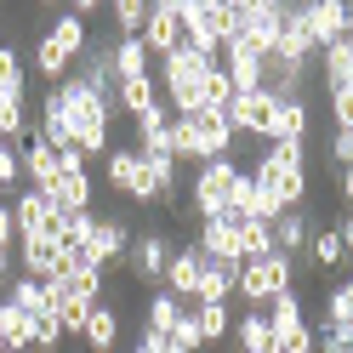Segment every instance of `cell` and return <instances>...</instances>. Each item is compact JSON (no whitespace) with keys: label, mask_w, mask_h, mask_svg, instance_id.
<instances>
[{"label":"cell","mask_w":353,"mask_h":353,"mask_svg":"<svg viewBox=\"0 0 353 353\" xmlns=\"http://www.w3.org/2000/svg\"><path fill=\"white\" fill-rule=\"evenodd\" d=\"M103 183L120 194L131 205H176V194H183V165L176 160H154V154H137L131 143H114L103 160Z\"/></svg>","instance_id":"1"},{"label":"cell","mask_w":353,"mask_h":353,"mask_svg":"<svg viewBox=\"0 0 353 353\" xmlns=\"http://www.w3.org/2000/svg\"><path fill=\"white\" fill-rule=\"evenodd\" d=\"M46 97L57 103V114L69 120L74 154H85V160H92V154H108V148H114V103H108V97H97L80 74H69L63 85H52Z\"/></svg>","instance_id":"2"},{"label":"cell","mask_w":353,"mask_h":353,"mask_svg":"<svg viewBox=\"0 0 353 353\" xmlns=\"http://www.w3.org/2000/svg\"><path fill=\"white\" fill-rule=\"evenodd\" d=\"M251 183L262 194H274L285 211L307 205V143H268L251 165Z\"/></svg>","instance_id":"3"},{"label":"cell","mask_w":353,"mask_h":353,"mask_svg":"<svg viewBox=\"0 0 353 353\" xmlns=\"http://www.w3.org/2000/svg\"><path fill=\"white\" fill-rule=\"evenodd\" d=\"M239 131L228 125V114H211V108H194V114H171V154L176 165L194 160V165H211V160H228Z\"/></svg>","instance_id":"4"},{"label":"cell","mask_w":353,"mask_h":353,"mask_svg":"<svg viewBox=\"0 0 353 353\" xmlns=\"http://www.w3.org/2000/svg\"><path fill=\"white\" fill-rule=\"evenodd\" d=\"M85 46H92V34H85V17H80V12L57 17V23L40 34V46H34V74L46 80V92L74 74V63H80V52H85Z\"/></svg>","instance_id":"5"},{"label":"cell","mask_w":353,"mask_h":353,"mask_svg":"<svg viewBox=\"0 0 353 353\" xmlns=\"http://www.w3.org/2000/svg\"><path fill=\"white\" fill-rule=\"evenodd\" d=\"M216 69V57H205V52H194V46H176L171 57H160V97H165V108L171 114H194L200 108V85H205V74Z\"/></svg>","instance_id":"6"},{"label":"cell","mask_w":353,"mask_h":353,"mask_svg":"<svg viewBox=\"0 0 353 353\" xmlns=\"http://www.w3.org/2000/svg\"><path fill=\"white\" fill-rule=\"evenodd\" d=\"M234 34V0H183V46L223 57Z\"/></svg>","instance_id":"7"},{"label":"cell","mask_w":353,"mask_h":353,"mask_svg":"<svg viewBox=\"0 0 353 353\" xmlns=\"http://www.w3.org/2000/svg\"><path fill=\"white\" fill-rule=\"evenodd\" d=\"M239 183H245V165H239L234 154L194 171V183H188V205L200 211V223H211V216H223V211H228V200H234V188H239Z\"/></svg>","instance_id":"8"},{"label":"cell","mask_w":353,"mask_h":353,"mask_svg":"<svg viewBox=\"0 0 353 353\" xmlns=\"http://www.w3.org/2000/svg\"><path fill=\"white\" fill-rule=\"evenodd\" d=\"M171 234L165 228H143V234H131V251H125V279L131 285H160L165 279V262H171Z\"/></svg>","instance_id":"9"},{"label":"cell","mask_w":353,"mask_h":353,"mask_svg":"<svg viewBox=\"0 0 353 353\" xmlns=\"http://www.w3.org/2000/svg\"><path fill=\"white\" fill-rule=\"evenodd\" d=\"M143 46L160 63L183 46V0H148V23H143Z\"/></svg>","instance_id":"10"},{"label":"cell","mask_w":353,"mask_h":353,"mask_svg":"<svg viewBox=\"0 0 353 353\" xmlns=\"http://www.w3.org/2000/svg\"><path fill=\"white\" fill-rule=\"evenodd\" d=\"M302 23L307 34H314V46H336V40L353 34V6L347 0H302Z\"/></svg>","instance_id":"11"},{"label":"cell","mask_w":353,"mask_h":353,"mask_svg":"<svg viewBox=\"0 0 353 353\" xmlns=\"http://www.w3.org/2000/svg\"><path fill=\"white\" fill-rule=\"evenodd\" d=\"M12 216H17V239H57V205L46 200L40 188H23L12 200Z\"/></svg>","instance_id":"12"},{"label":"cell","mask_w":353,"mask_h":353,"mask_svg":"<svg viewBox=\"0 0 353 353\" xmlns=\"http://www.w3.org/2000/svg\"><path fill=\"white\" fill-rule=\"evenodd\" d=\"M200 274H205V256H200V245H176L171 251V262H165V291L183 302V307H194V291H200Z\"/></svg>","instance_id":"13"},{"label":"cell","mask_w":353,"mask_h":353,"mask_svg":"<svg viewBox=\"0 0 353 353\" xmlns=\"http://www.w3.org/2000/svg\"><path fill=\"white\" fill-rule=\"evenodd\" d=\"M131 234L137 228H131L125 216H97L92 223V262L97 268H120L125 251H131Z\"/></svg>","instance_id":"14"},{"label":"cell","mask_w":353,"mask_h":353,"mask_svg":"<svg viewBox=\"0 0 353 353\" xmlns=\"http://www.w3.org/2000/svg\"><path fill=\"white\" fill-rule=\"evenodd\" d=\"M46 200L57 205V216L92 211V200H97V183H92V171H85V165H63V176L52 183V194H46Z\"/></svg>","instance_id":"15"},{"label":"cell","mask_w":353,"mask_h":353,"mask_svg":"<svg viewBox=\"0 0 353 353\" xmlns=\"http://www.w3.org/2000/svg\"><path fill=\"white\" fill-rule=\"evenodd\" d=\"M12 256H17V274H29V279H40V285L63 279L57 239H17V245H12Z\"/></svg>","instance_id":"16"},{"label":"cell","mask_w":353,"mask_h":353,"mask_svg":"<svg viewBox=\"0 0 353 353\" xmlns=\"http://www.w3.org/2000/svg\"><path fill=\"white\" fill-rule=\"evenodd\" d=\"M314 131V114H307V97H279L274 103V120H268V143H307Z\"/></svg>","instance_id":"17"},{"label":"cell","mask_w":353,"mask_h":353,"mask_svg":"<svg viewBox=\"0 0 353 353\" xmlns=\"http://www.w3.org/2000/svg\"><path fill=\"white\" fill-rule=\"evenodd\" d=\"M17 165H23V176H29V188H40V194H52V183L63 176V154H57V148H46L40 137H29L23 148H17Z\"/></svg>","instance_id":"18"},{"label":"cell","mask_w":353,"mask_h":353,"mask_svg":"<svg viewBox=\"0 0 353 353\" xmlns=\"http://www.w3.org/2000/svg\"><path fill=\"white\" fill-rule=\"evenodd\" d=\"M274 92H251V97H234L228 103V125L234 131H251V137H268V120H274Z\"/></svg>","instance_id":"19"},{"label":"cell","mask_w":353,"mask_h":353,"mask_svg":"<svg viewBox=\"0 0 353 353\" xmlns=\"http://www.w3.org/2000/svg\"><path fill=\"white\" fill-rule=\"evenodd\" d=\"M319 74H325V97H353V40L319 52Z\"/></svg>","instance_id":"20"},{"label":"cell","mask_w":353,"mask_h":353,"mask_svg":"<svg viewBox=\"0 0 353 353\" xmlns=\"http://www.w3.org/2000/svg\"><path fill=\"white\" fill-rule=\"evenodd\" d=\"M194 245H200V256H211V262H234V268H239V228L228 223V216H211V223H200Z\"/></svg>","instance_id":"21"},{"label":"cell","mask_w":353,"mask_h":353,"mask_svg":"<svg viewBox=\"0 0 353 353\" xmlns=\"http://www.w3.org/2000/svg\"><path fill=\"white\" fill-rule=\"evenodd\" d=\"M80 342H85V353H114V347H120V307L108 302V296L92 307V319H85Z\"/></svg>","instance_id":"22"},{"label":"cell","mask_w":353,"mask_h":353,"mask_svg":"<svg viewBox=\"0 0 353 353\" xmlns=\"http://www.w3.org/2000/svg\"><path fill=\"white\" fill-rule=\"evenodd\" d=\"M154 103H160V80H154V74H137V80H120L114 85V114L137 120V114H148Z\"/></svg>","instance_id":"23"},{"label":"cell","mask_w":353,"mask_h":353,"mask_svg":"<svg viewBox=\"0 0 353 353\" xmlns=\"http://www.w3.org/2000/svg\"><path fill=\"white\" fill-rule=\"evenodd\" d=\"M0 103H29V63L12 40L0 46Z\"/></svg>","instance_id":"24"},{"label":"cell","mask_w":353,"mask_h":353,"mask_svg":"<svg viewBox=\"0 0 353 353\" xmlns=\"http://www.w3.org/2000/svg\"><path fill=\"white\" fill-rule=\"evenodd\" d=\"M307 239H314V216H307V211H285L279 223H274V251H285V256L302 262Z\"/></svg>","instance_id":"25"},{"label":"cell","mask_w":353,"mask_h":353,"mask_svg":"<svg viewBox=\"0 0 353 353\" xmlns=\"http://www.w3.org/2000/svg\"><path fill=\"white\" fill-rule=\"evenodd\" d=\"M188 314H194V330H200V353L228 342V330H234V319H228V302H200V307H188Z\"/></svg>","instance_id":"26"},{"label":"cell","mask_w":353,"mask_h":353,"mask_svg":"<svg viewBox=\"0 0 353 353\" xmlns=\"http://www.w3.org/2000/svg\"><path fill=\"white\" fill-rule=\"evenodd\" d=\"M228 336L239 342V353H274V325H268V314H256V307H245V314L234 319Z\"/></svg>","instance_id":"27"},{"label":"cell","mask_w":353,"mask_h":353,"mask_svg":"<svg viewBox=\"0 0 353 353\" xmlns=\"http://www.w3.org/2000/svg\"><path fill=\"white\" fill-rule=\"evenodd\" d=\"M176 319H183V302H176L171 291H154L148 307H143V325H137V330H148V336H171Z\"/></svg>","instance_id":"28"},{"label":"cell","mask_w":353,"mask_h":353,"mask_svg":"<svg viewBox=\"0 0 353 353\" xmlns=\"http://www.w3.org/2000/svg\"><path fill=\"white\" fill-rule=\"evenodd\" d=\"M234 296L245 302V307H268L274 302V291H268V274H262V262H239V274H234Z\"/></svg>","instance_id":"29"},{"label":"cell","mask_w":353,"mask_h":353,"mask_svg":"<svg viewBox=\"0 0 353 353\" xmlns=\"http://www.w3.org/2000/svg\"><path fill=\"white\" fill-rule=\"evenodd\" d=\"M234 262H211L205 256V274H200V291H194V307H200V302H228L234 296Z\"/></svg>","instance_id":"30"},{"label":"cell","mask_w":353,"mask_h":353,"mask_svg":"<svg viewBox=\"0 0 353 353\" xmlns=\"http://www.w3.org/2000/svg\"><path fill=\"white\" fill-rule=\"evenodd\" d=\"M262 314H268V325H274V342L307 325V314H302V296H296V291H279V296H274L268 307H262Z\"/></svg>","instance_id":"31"},{"label":"cell","mask_w":353,"mask_h":353,"mask_svg":"<svg viewBox=\"0 0 353 353\" xmlns=\"http://www.w3.org/2000/svg\"><path fill=\"white\" fill-rule=\"evenodd\" d=\"M0 342H6V353H34V342H29V314L17 302H6L0 296Z\"/></svg>","instance_id":"32"},{"label":"cell","mask_w":353,"mask_h":353,"mask_svg":"<svg viewBox=\"0 0 353 353\" xmlns=\"http://www.w3.org/2000/svg\"><path fill=\"white\" fill-rule=\"evenodd\" d=\"M137 74H154V57L143 40H120L114 34V80H137Z\"/></svg>","instance_id":"33"},{"label":"cell","mask_w":353,"mask_h":353,"mask_svg":"<svg viewBox=\"0 0 353 353\" xmlns=\"http://www.w3.org/2000/svg\"><path fill=\"white\" fill-rule=\"evenodd\" d=\"M302 262H314L319 274H325V268H342V262H347V251H342V239H336V228H314V239H307V251H302Z\"/></svg>","instance_id":"34"},{"label":"cell","mask_w":353,"mask_h":353,"mask_svg":"<svg viewBox=\"0 0 353 353\" xmlns=\"http://www.w3.org/2000/svg\"><path fill=\"white\" fill-rule=\"evenodd\" d=\"M262 262V274H268V291H296V256H285V251H268V256H256Z\"/></svg>","instance_id":"35"},{"label":"cell","mask_w":353,"mask_h":353,"mask_svg":"<svg viewBox=\"0 0 353 353\" xmlns=\"http://www.w3.org/2000/svg\"><path fill=\"white\" fill-rule=\"evenodd\" d=\"M274 251V223H239V262H256Z\"/></svg>","instance_id":"36"},{"label":"cell","mask_w":353,"mask_h":353,"mask_svg":"<svg viewBox=\"0 0 353 353\" xmlns=\"http://www.w3.org/2000/svg\"><path fill=\"white\" fill-rule=\"evenodd\" d=\"M319 319H330V325H353V274L347 279H336L325 291V314Z\"/></svg>","instance_id":"37"},{"label":"cell","mask_w":353,"mask_h":353,"mask_svg":"<svg viewBox=\"0 0 353 353\" xmlns=\"http://www.w3.org/2000/svg\"><path fill=\"white\" fill-rule=\"evenodd\" d=\"M143 23H148L143 0H114V34L120 40H143Z\"/></svg>","instance_id":"38"},{"label":"cell","mask_w":353,"mask_h":353,"mask_svg":"<svg viewBox=\"0 0 353 353\" xmlns=\"http://www.w3.org/2000/svg\"><path fill=\"white\" fill-rule=\"evenodd\" d=\"M347 347H353V325L314 319V353H347Z\"/></svg>","instance_id":"39"},{"label":"cell","mask_w":353,"mask_h":353,"mask_svg":"<svg viewBox=\"0 0 353 353\" xmlns=\"http://www.w3.org/2000/svg\"><path fill=\"white\" fill-rule=\"evenodd\" d=\"M29 342H34V353H63V325L52 314H34L29 319Z\"/></svg>","instance_id":"40"},{"label":"cell","mask_w":353,"mask_h":353,"mask_svg":"<svg viewBox=\"0 0 353 353\" xmlns=\"http://www.w3.org/2000/svg\"><path fill=\"white\" fill-rule=\"evenodd\" d=\"M23 176V165H17V148L0 143V200H12V183Z\"/></svg>","instance_id":"41"},{"label":"cell","mask_w":353,"mask_h":353,"mask_svg":"<svg viewBox=\"0 0 353 353\" xmlns=\"http://www.w3.org/2000/svg\"><path fill=\"white\" fill-rule=\"evenodd\" d=\"M330 165H353V131H336V137H330Z\"/></svg>","instance_id":"42"},{"label":"cell","mask_w":353,"mask_h":353,"mask_svg":"<svg viewBox=\"0 0 353 353\" xmlns=\"http://www.w3.org/2000/svg\"><path fill=\"white\" fill-rule=\"evenodd\" d=\"M17 245V216H12V200H0V251Z\"/></svg>","instance_id":"43"},{"label":"cell","mask_w":353,"mask_h":353,"mask_svg":"<svg viewBox=\"0 0 353 353\" xmlns=\"http://www.w3.org/2000/svg\"><path fill=\"white\" fill-rule=\"evenodd\" d=\"M330 114H336V131H353V97H330Z\"/></svg>","instance_id":"44"},{"label":"cell","mask_w":353,"mask_h":353,"mask_svg":"<svg viewBox=\"0 0 353 353\" xmlns=\"http://www.w3.org/2000/svg\"><path fill=\"white\" fill-rule=\"evenodd\" d=\"M165 336H148V330H137V342H131V353H160Z\"/></svg>","instance_id":"45"},{"label":"cell","mask_w":353,"mask_h":353,"mask_svg":"<svg viewBox=\"0 0 353 353\" xmlns=\"http://www.w3.org/2000/svg\"><path fill=\"white\" fill-rule=\"evenodd\" d=\"M12 274H17V256H12V251H0V291L12 285Z\"/></svg>","instance_id":"46"},{"label":"cell","mask_w":353,"mask_h":353,"mask_svg":"<svg viewBox=\"0 0 353 353\" xmlns=\"http://www.w3.org/2000/svg\"><path fill=\"white\" fill-rule=\"evenodd\" d=\"M342 205H347V211H353V165H347V171H342Z\"/></svg>","instance_id":"47"},{"label":"cell","mask_w":353,"mask_h":353,"mask_svg":"<svg viewBox=\"0 0 353 353\" xmlns=\"http://www.w3.org/2000/svg\"><path fill=\"white\" fill-rule=\"evenodd\" d=\"M0 353H6V342H0Z\"/></svg>","instance_id":"48"},{"label":"cell","mask_w":353,"mask_h":353,"mask_svg":"<svg viewBox=\"0 0 353 353\" xmlns=\"http://www.w3.org/2000/svg\"><path fill=\"white\" fill-rule=\"evenodd\" d=\"M347 353H353V347H347Z\"/></svg>","instance_id":"49"}]
</instances>
